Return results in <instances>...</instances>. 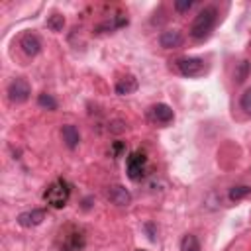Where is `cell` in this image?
<instances>
[{"mask_svg": "<svg viewBox=\"0 0 251 251\" xmlns=\"http://www.w3.org/2000/svg\"><path fill=\"white\" fill-rule=\"evenodd\" d=\"M218 20V10L214 6H206L198 12V16L192 20L190 24V37L194 39H204L210 35V31L214 29Z\"/></svg>", "mask_w": 251, "mask_h": 251, "instance_id": "obj_1", "label": "cell"}, {"mask_svg": "<svg viewBox=\"0 0 251 251\" xmlns=\"http://www.w3.org/2000/svg\"><path fill=\"white\" fill-rule=\"evenodd\" d=\"M69 198H71V184H69L65 178L53 180V182L45 188V192H43V200H45L51 208H57V210L65 208L67 202H69Z\"/></svg>", "mask_w": 251, "mask_h": 251, "instance_id": "obj_2", "label": "cell"}, {"mask_svg": "<svg viewBox=\"0 0 251 251\" xmlns=\"http://www.w3.org/2000/svg\"><path fill=\"white\" fill-rule=\"evenodd\" d=\"M145 165H147V157L143 151H133L129 153L127 161H126V171L127 176L131 180H141V176L145 175Z\"/></svg>", "mask_w": 251, "mask_h": 251, "instance_id": "obj_3", "label": "cell"}, {"mask_svg": "<svg viewBox=\"0 0 251 251\" xmlns=\"http://www.w3.org/2000/svg\"><path fill=\"white\" fill-rule=\"evenodd\" d=\"M29 94H31V86H29V82H27L25 78H22V76L14 78V80L8 84V98H10V102H14V104H24V102L29 98Z\"/></svg>", "mask_w": 251, "mask_h": 251, "instance_id": "obj_4", "label": "cell"}, {"mask_svg": "<svg viewBox=\"0 0 251 251\" xmlns=\"http://www.w3.org/2000/svg\"><path fill=\"white\" fill-rule=\"evenodd\" d=\"M176 67L180 71V75L184 76H200L206 67H204V61L198 59V57H184V59H178L176 61Z\"/></svg>", "mask_w": 251, "mask_h": 251, "instance_id": "obj_5", "label": "cell"}, {"mask_svg": "<svg viewBox=\"0 0 251 251\" xmlns=\"http://www.w3.org/2000/svg\"><path fill=\"white\" fill-rule=\"evenodd\" d=\"M106 196H108V200H110L112 204H116V206H127V204L131 202L129 190H127L126 186H122V184H112V186H108Z\"/></svg>", "mask_w": 251, "mask_h": 251, "instance_id": "obj_6", "label": "cell"}, {"mask_svg": "<svg viewBox=\"0 0 251 251\" xmlns=\"http://www.w3.org/2000/svg\"><path fill=\"white\" fill-rule=\"evenodd\" d=\"M84 245H86V241H84L82 231L73 229L71 233H67V235H65L63 243H61V251H82V249H84Z\"/></svg>", "mask_w": 251, "mask_h": 251, "instance_id": "obj_7", "label": "cell"}, {"mask_svg": "<svg viewBox=\"0 0 251 251\" xmlns=\"http://www.w3.org/2000/svg\"><path fill=\"white\" fill-rule=\"evenodd\" d=\"M20 47L27 57H35L41 51V41L35 33H24L20 39Z\"/></svg>", "mask_w": 251, "mask_h": 251, "instance_id": "obj_8", "label": "cell"}, {"mask_svg": "<svg viewBox=\"0 0 251 251\" xmlns=\"http://www.w3.org/2000/svg\"><path fill=\"white\" fill-rule=\"evenodd\" d=\"M43 220H45V210H39V208L29 210V212H22V214L18 216V224H20L22 227H33V226H39Z\"/></svg>", "mask_w": 251, "mask_h": 251, "instance_id": "obj_9", "label": "cell"}, {"mask_svg": "<svg viewBox=\"0 0 251 251\" xmlns=\"http://www.w3.org/2000/svg\"><path fill=\"white\" fill-rule=\"evenodd\" d=\"M151 118H153L157 124H169V122L175 120V112H173L171 106L159 102V104H155V106L151 108Z\"/></svg>", "mask_w": 251, "mask_h": 251, "instance_id": "obj_10", "label": "cell"}, {"mask_svg": "<svg viewBox=\"0 0 251 251\" xmlns=\"http://www.w3.org/2000/svg\"><path fill=\"white\" fill-rule=\"evenodd\" d=\"M61 137H63V141L69 149H76L78 143H80V133L73 124H65L61 127Z\"/></svg>", "mask_w": 251, "mask_h": 251, "instance_id": "obj_11", "label": "cell"}, {"mask_svg": "<svg viewBox=\"0 0 251 251\" xmlns=\"http://www.w3.org/2000/svg\"><path fill=\"white\" fill-rule=\"evenodd\" d=\"M159 43H161L163 49H175L182 43V35H180L178 29H167L159 35Z\"/></svg>", "mask_w": 251, "mask_h": 251, "instance_id": "obj_12", "label": "cell"}, {"mask_svg": "<svg viewBox=\"0 0 251 251\" xmlns=\"http://www.w3.org/2000/svg\"><path fill=\"white\" fill-rule=\"evenodd\" d=\"M137 86H139L137 78H135L133 75H126L124 78H120V80L116 82V94H120V96L131 94V92L137 90Z\"/></svg>", "mask_w": 251, "mask_h": 251, "instance_id": "obj_13", "label": "cell"}, {"mask_svg": "<svg viewBox=\"0 0 251 251\" xmlns=\"http://www.w3.org/2000/svg\"><path fill=\"white\" fill-rule=\"evenodd\" d=\"M249 73H251V63H249L247 59L239 61V63L235 65V73H233L235 82H237V84H243V82L249 78Z\"/></svg>", "mask_w": 251, "mask_h": 251, "instance_id": "obj_14", "label": "cell"}, {"mask_svg": "<svg viewBox=\"0 0 251 251\" xmlns=\"http://www.w3.org/2000/svg\"><path fill=\"white\" fill-rule=\"evenodd\" d=\"M180 251H200V241L196 235L186 233L180 241Z\"/></svg>", "mask_w": 251, "mask_h": 251, "instance_id": "obj_15", "label": "cell"}, {"mask_svg": "<svg viewBox=\"0 0 251 251\" xmlns=\"http://www.w3.org/2000/svg\"><path fill=\"white\" fill-rule=\"evenodd\" d=\"M251 194V186L249 184H237V186H231L229 188V200H241V198H245V196H249Z\"/></svg>", "mask_w": 251, "mask_h": 251, "instance_id": "obj_16", "label": "cell"}, {"mask_svg": "<svg viewBox=\"0 0 251 251\" xmlns=\"http://www.w3.org/2000/svg\"><path fill=\"white\" fill-rule=\"evenodd\" d=\"M47 27H49L51 31H63V27H65V18H63L61 14H51V16L47 18Z\"/></svg>", "mask_w": 251, "mask_h": 251, "instance_id": "obj_17", "label": "cell"}, {"mask_svg": "<svg viewBox=\"0 0 251 251\" xmlns=\"http://www.w3.org/2000/svg\"><path fill=\"white\" fill-rule=\"evenodd\" d=\"M37 104L41 108H45V110H57V100L51 94H47V92H41L37 96Z\"/></svg>", "mask_w": 251, "mask_h": 251, "instance_id": "obj_18", "label": "cell"}, {"mask_svg": "<svg viewBox=\"0 0 251 251\" xmlns=\"http://www.w3.org/2000/svg\"><path fill=\"white\" fill-rule=\"evenodd\" d=\"M239 106H241V110H243L245 114L251 116V88H247V90L241 94V98H239Z\"/></svg>", "mask_w": 251, "mask_h": 251, "instance_id": "obj_19", "label": "cell"}, {"mask_svg": "<svg viewBox=\"0 0 251 251\" xmlns=\"http://www.w3.org/2000/svg\"><path fill=\"white\" fill-rule=\"evenodd\" d=\"M194 6V0H176L175 2V10L176 12H188Z\"/></svg>", "mask_w": 251, "mask_h": 251, "instance_id": "obj_20", "label": "cell"}, {"mask_svg": "<svg viewBox=\"0 0 251 251\" xmlns=\"http://www.w3.org/2000/svg\"><path fill=\"white\" fill-rule=\"evenodd\" d=\"M108 129L112 133H122V131H126V122L124 120H114V122H110Z\"/></svg>", "mask_w": 251, "mask_h": 251, "instance_id": "obj_21", "label": "cell"}, {"mask_svg": "<svg viewBox=\"0 0 251 251\" xmlns=\"http://www.w3.org/2000/svg\"><path fill=\"white\" fill-rule=\"evenodd\" d=\"M143 229L147 231V237H149L151 241H155V239H157V237H155V235H157V227H155V224H153V222H145V224H143Z\"/></svg>", "mask_w": 251, "mask_h": 251, "instance_id": "obj_22", "label": "cell"}, {"mask_svg": "<svg viewBox=\"0 0 251 251\" xmlns=\"http://www.w3.org/2000/svg\"><path fill=\"white\" fill-rule=\"evenodd\" d=\"M124 149H126V145H124L122 141H116V143L112 145V155H114V157H120Z\"/></svg>", "mask_w": 251, "mask_h": 251, "instance_id": "obj_23", "label": "cell"}, {"mask_svg": "<svg viewBox=\"0 0 251 251\" xmlns=\"http://www.w3.org/2000/svg\"><path fill=\"white\" fill-rule=\"evenodd\" d=\"M90 202H92L90 198H84V200H82V208H84V210H88V208H90Z\"/></svg>", "mask_w": 251, "mask_h": 251, "instance_id": "obj_24", "label": "cell"}, {"mask_svg": "<svg viewBox=\"0 0 251 251\" xmlns=\"http://www.w3.org/2000/svg\"><path fill=\"white\" fill-rule=\"evenodd\" d=\"M135 251H145V249H135Z\"/></svg>", "mask_w": 251, "mask_h": 251, "instance_id": "obj_25", "label": "cell"}]
</instances>
